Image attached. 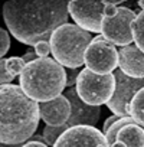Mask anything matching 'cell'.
I'll use <instances>...</instances> for the list:
<instances>
[{"label":"cell","instance_id":"obj_2","mask_svg":"<svg viewBox=\"0 0 144 147\" xmlns=\"http://www.w3.org/2000/svg\"><path fill=\"white\" fill-rule=\"evenodd\" d=\"M39 118V104L30 100L20 85H0V143H26L35 136Z\"/></svg>","mask_w":144,"mask_h":147},{"label":"cell","instance_id":"obj_20","mask_svg":"<svg viewBox=\"0 0 144 147\" xmlns=\"http://www.w3.org/2000/svg\"><path fill=\"white\" fill-rule=\"evenodd\" d=\"M35 53L38 55V58H48V55L50 53V43L49 40H42L35 46Z\"/></svg>","mask_w":144,"mask_h":147},{"label":"cell","instance_id":"obj_24","mask_svg":"<svg viewBox=\"0 0 144 147\" xmlns=\"http://www.w3.org/2000/svg\"><path fill=\"white\" fill-rule=\"evenodd\" d=\"M22 147H49L48 144L45 143H40V141H33V140H29L26 143L22 144Z\"/></svg>","mask_w":144,"mask_h":147},{"label":"cell","instance_id":"obj_7","mask_svg":"<svg viewBox=\"0 0 144 147\" xmlns=\"http://www.w3.org/2000/svg\"><path fill=\"white\" fill-rule=\"evenodd\" d=\"M135 18L137 13L133 9L118 7L114 16H104L101 23V35L114 46H128L133 42L131 23L135 20Z\"/></svg>","mask_w":144,"mask_h":147},{"label":"cell","instance_id":"obj_15","mask_svg":"<svg viewBox=\"0 0 144 147\" xmlns=\"http://www.w3.org/2000/svg\"><path fill=\"white\" fill-rule=\"evenodd\" d=\"M128 115L135 121V124L144 127V87L135 92L133 100L130 101Z\"/></svg>","mask_w":144,"mask_h":147},{"label":"cell","instance_id":"obj_13","mask_svg":"<svg viewBox=\"0 0 144 147\" xmlns=\"http://www.w3.org/2000/svg\"><path fill=\"white\" fill-rule=\"evenodd\" d=\"M39 113H40V118L46 123V125L61 127L69 120L71 104L62 94L48 102H40Z\"/></svg>","mask_w":144,"mask_h":147},{"label":"cell","instance_id":"obj_16","mask_svg":"<svg viewBox=\"0 0 144 147\" xmlns=\"http://www.w3.org/2000/svg\"><path fill=\"white\" fill-rule=\"evenodd\" d=\"M131 32H133V40L134 45L144 52V10H141L135 20L131 23Z\"/></svg>","mask_w":144,"mask_h":147},{"label":"cell","instance_id":"obj_11","mask_svg":"<svg viewBox=\"0 0 144 147\" xmlns=\"http://www.w3.org/2000/svg\"><path fill=\"white\" fill-rule=\"evenodd\" d=\"M63 97L71 104V115L69 120L65 123L68 128L75 125H91L95 127L100 117H101V108L92 107L85 104L77 94L75 88H68L63 91Z\"/></svg>","mask_w":144,"mask_h":147},{"label":"cell","instance_id":"obj_19","mask_svg":"<svg viewBox=\"0 0 144 147\" xmlns=\"http://www.w3.org/2000/svg\"><path fill=\"white\" fill-rule=\"evenodd\" d=\"M15 78L7 72V68H6V59H0V85H6V84H10Z\"/></svg>","mask_w":144,"mask_h":147},{"label":"cell","instance_id":"obj_4","mask_svg":"<svg viewBox=\"0 0 144 147\" xmlns=\"http://www.w3.org/2000/svg\"><path fill=\"white\" fill-rule=\"evenodd\" d=\"M91 40L89 32L77 25L65 23L50 35V52L55 61L63 68L78 69L84 65V55Z\"/></svg>","mask_w":144,"mask_h":147},{"label":"cell","instance_id":"obj_14","mask_svg":"<svg viewBox=\"0 0 144 147\" xmlns=\"http://www.w3.org/2000/svg\"><path fill=\"white\" fill-rule=\"evenodd\" d=\"M124 147H144V127L133 123L122 125L115 134V141Z\"/></svg>","mask_w":144,"mask_h":147},{"label":"cell","instance_id":"obj_18","mask_svg":"<svg viewBox=\"0 0 144 147\" xmlns=\"http://www.w3.org/2000/svg\"><path fill=\"white\" fill-rule=\"evenodd\" d=\"M10 48V36H9V32L5 30L3 28H0V59H2L3 55L7 53Z\"/></svg>","mask_w":144,"mask_h":147},{"label":"cell","instance_id":"obj_17","mask_svg":"<svg viewBox=\"0 0 144 147\" xmlns=\"http://www.w3.org/2000/svg\"><path fill=\"white\" fill-rule=\"evenodd\" d=\"M25 66H26L25 61H23L22 58H19V56H10V58L6 59V68H7V72L10 74L13 78L17 77V75H20L22 71L25 69Z\"/></svg>","mask_w":144,"mask_h":147},{"label":"cell","instance_id":"obj_6","mask_svg":"<svg viewBox=\"0 0 144 147\" xmlns=\"http://www.w3.org/2000/svg\"><path fill=\"white\" fill-rule=\"evenodd\" d=\"M84 63L87 65V69L95 74L108 75L118 66V51L102 35H98L88 45L84 55Z\"/></svg>","mask_w":144,"mask_h":147},{"label":"cell","instance_id":"obj_26","mask_svg":"<svg viewBox=\"0 0 144 147\" xmlns=\"http://www.w3.org/2000/svg\"><path fill=\"white\" fill-rule=\"evenodd\" d=\"M137 5H138L140 7H143V10H144V0H140V2H138Z\"/></svg>","mask_w":144,"mask_h":147},{"label":"cell","instance_id":"obj_21","mask_svg":"<svg viewBox=\"0 0 144 147\" xmlns=\"http://www.w3.org/2000/svg\"><path fill=\"white\" fill-rule=\"evenodd\" d=\"M65 72H66V87H74L77 84V78L79 75V72L77 69H69V68H65Z\"/></svg>","mask_w":144,"mask_h":147},{"label":"cell","instance_id":"obj_3","mask_svg":"<svg viewBox=\"0 0 144 147\" xmlns=\"http://www.w3.org/2000/svg\"><path fill=\"white\" fill-rule=\"evenodd\" d=\"M22 91L38 104L48 102L62 95L66 87V72L62 65L50 58H38L26 63L19 75Z\"/></svg>","mask_w":144,"mask_h":147},{"label":"cell","instance_id":"obj_9","mask_svg":"<svg viewBox=\"0 0 144 147\" xmlns=\"http://www.w3.org/2000/svg\"><path fill=\"white\" fill-rule=\"evenodd\" d=\"M112 75L115 78V91H114L112 98L107 102V107L110 108V111L114 113V115L130 117L128 115L130 101L133 100L135 92L144 87V80L130 78L120 69H115L112 72Z\"/></svg>","mask_w":144,"mask_h":147},{"label":"cell","instance_id":"obj_5","mask_svg":"<svg viewBox=\"0 0 144 147\" xmlns=\"http://www.w3.org/2000/svg\"><path fill=\"white\" fill-rule=\"evenodd\" d=\"M75 90L78 97L85 104L100 107L102 104H107L112 98L115 91V78L112 74L100 75L85 68L79 71Z\"/></svg>","mask_w":144,"mask_h":147},{"label":"cell","instance_id":"obj_27","mask_svg":"<svg viewBox=\"0 0 144 147\" xmlns=\"http://www.w3.org/2000/svg\"><path fill=\"white\" fill-rule=\"evenodd\" d=\"M3 15V5H2V2H0V16Z\"/></svg>","mask_w":144,"mask_h":147},{"label":"cell","instance_id":"obj_23","mask_svg":"<svg viewBox=\"0 0 144 147\" xmlns=\"http://www.w3.org/2000/svg\"><path fill=\"white\" fill-rule=\"evenodd\" d=\"M22 59L25 61V63H30V62H33V61H36V59H38V55L35 53V51L28 49V51L25 52V55L22 56Z\"/></svg>","mask_w":144,"mask_h":147},{"label":"cell","instance_id":"obj_10","mask_svg":"<svg viewBox=\"0 0 144 147\" xmlns=\"http://www.w3.org/2000/svg\"><path fill=\"white\" fill-rule=\"evenodd\" d=\"M53 147H110L105 136L97 127H71L56 140Z\"/></svg>","mask_w":144,"mask_h":147},{"label":"cell","instance_id":"obj_12","mask_svg":"<svg viewBox=\"0 0 144 147\" xmlns=\"http://www.w3.org/2000/svg\"><path fill=\"white\" fill-rule=\"evenodd\" d=\"M118 69L134 80H144V52L134 43L118 51Z\"/></svg>","mask_w":144,"mask_h":147},{"label":"cell","instance_id":"obj_8","mask_svg":"<svg viewBox=\"0 0 144 147\" xmlns=\"http://www.w3.org/2000/svg\"><path fill=\"white\" fill-rule=\"evenodd\" d=\"M105 5L102 0H71L68 5L69 16L75 25L87 32L101 33Z\"/></svg>","mask_w":144,"mask_h":147},{"label":"cell","instance_id":"obj_25","mask_svg":"<svg viewBox=\"0 0 144 147\" xmlns=\"http://www.w3.org/2000/svg\"><path fill=\"white\" fill-rule=\"evenodd\" d=\"M0 147H22V144H15V146H9V144H3V143H0Z\"/></svg>","mask_w":144,"mask_h":147},{"label":"cell","instance_id":"obj_1","mask_svg":"<svg viewBox=\"0 0 144 147\" xmlns=\"http://www.w3.org/2000/svg\"><path fill=\"white\" fill-rule=\"evenodd\" d=\"M68 5L66 0H9L3 3V20L19 42L36 46L66 23Z\"/></svg>","mask_w":144,"mask_h":147},{"label":"cell","instance_id":"obj_22","mask_svg":"<svg viewBox=\"0 0 144 147\" xmlns=\"http://www.w3.org/2000/svg\"><path fill=\"white\" fill-rule=\"evenodd\" d=\"M121 117H118V115H111V117H108L107 120H105V123H104V125H102V134H105L108 130H110V127L115 123V121H118Z\"/></svg>","mask_w":144,"mask_h":147}]
</instances>
